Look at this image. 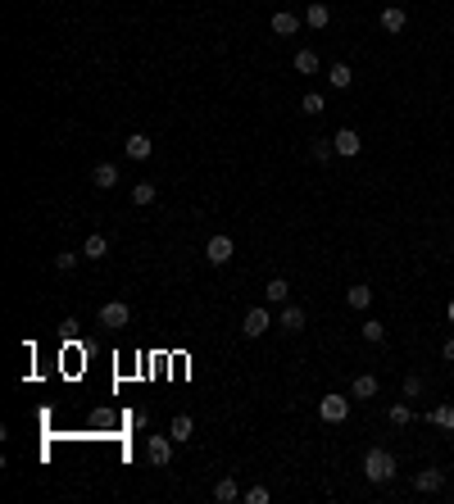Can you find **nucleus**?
<instances>
[{
    "instance_id": "f257e3e1",
    "label": "nucleus",
    "mask_w": 454,
    "mask_h": 504,
    "mask_svg": "<svg viewBox=\"0 0 454 504\" xmlns=\"http://www.w3.org/2000/svg\"><path fill=\"white\" fill-rule=\"evenodd\" d=\"M363 477H368V482H391V477H395V459H391V450L373 445V450L363 454Z\"/></svg>"
},
{
    "instance_id": "f03ea898",
    "label": "nucleus",
    "mask_w": 454,
    "mask_h": 504,
    "mask_svg": "<svg viewBox=\"0 0 454 504\" xmlns=\"http://www.w3.org/2000/svg\"><path fill=\"white\" fill-rule=\"evenodd\" d=\"M132 323V309L123 305V300H109V305H100V327H109V332H119V327Z\"/></svg>"
},
{
    "instance_id": "7ed1b4c3",
    "label": "nucleus",
    "mask_w": 454,
    "mask_h": 504,
    "mask_svg": "<svg viewBox=\"0 0 454 504\" xmlns=\"http://www.w3.org/2000/svg\"><path fill=\"white\" fill-rule=\"evenodd\" d=\"M232 255H236V246H232V237H223V232L205 241V259H209V264H214V268H223V264H227Z\"/></svg>"
},
{
    "instance_id": "20e7f679",
    "label": "nucleus",
    "mask_w": 454,
    "mask_h": 504,
    "mask_svg": "<svg viewBox=\"0 0 454 504\" xmlns=\"http://www.w3.org/2000/svg\"><path fill=\"white\" fill-rule=\"evenodd\" d=\"M268 327H273V314H268V305H259V309H246V323H241V332L255 341V336H264Z\"/></svg>"
},
{
    "instance_id": "39448f33",
    "label": "nucleus",
    "mask_w": 454,
    "mask_h": 504,
    "mask_svg": "<svg viewBox=\"0 0 454 504\" xmlns=\"http://www.w3.org/2000/svg\"><path fill=\"white\" fill-rule=\"evenodd\" d=\"M345 413H350V400H345V395H323V400H318V418L323 423H345Z\"/></svg>"
},
{
    "instance_id": "423d86ee",
    "label": "nucleus",
    "mask_w": 454,
    "mask_h": 504,
    "mask_svg": "<svg viewBox=\"0 0 454 504\" xmlns=\"http://www.w3.org/2000/svg\"><path fill=\"white\" fill-rule=\"evenodd\" d=\"M173 445H178L173 436H150V441H146V459L154 463V468H163V463L173 459Z\"/></svg>"
},
{
    "instance_id": "0eeeda50",
    "label": "nucleus",
    "mask_w": 454,
    "mask_h": 504,
    "mask_svg": "<svg viewBox=\"0 0 454 504\" xmlns=\"http://www.w3.org/2000/svg\"><path fill=\"white\" fill-rule=\"evenodd\" d=\"M332 145H336V154H345V159H354V154L363 150V141H359V132H354V128H341L332 137Z\"/></svg>"
},
{
    "instance_id": "6e6552de",
    "label": "nucleus",
    "mask_w": 454,
    "mask_h": 504,
    "mask_svg": "<svg viewBox=\"0 0 454 504\" xmlns=\"http://www.w3.org/2000/svg\"><path fill=\"white\" fill-rule=\"evenodd\" d=\"M378 23H382V32H391V37H395V32H404V23H409V14H404L400 5H386L382 14H378Z\"/></svg>"
},
{
    "instance_id": "1a4fd4ad",
    "label": "nucleus",
    "mask_w": 454,
    "mask_h": 504,
    "mask_svg": "<svg viewBox=\"0 0 454 504\" xmlns=\"http://www.w3.org/2000/svg\"><path fill=\"white\" fill-rule=\"evenodd\" d=\"M413 486H418L422 496H436V491L446 486V472H441V468H422L418 477H413Z\"/></svg>"
},
{
    "instance_id": "9d476101",
    "label": "nucleus",
    "mask_w": 454,
    "mask_h": 504,
    "mask_svg": "<svg viewBox=\"0 0 454 504\" xmlns=\"http://www.w3.org/2000/svg\"><path fill=\"white\" fill-rule=\"evenodd\" d=\"M150 150H154V145H150L146 132H132V137L123 141V154H128V159H150Z\"/></svg>"
},
{
    "instance_id": "9b49d317",
    "label": "nucleus",
    "mask_w": 454,
    "mask_h": 504,
    "mask_svg": "<svg viewBox=\"0 0 454 504\" xmlns=\"http://www.w3.org/2000/svg\"><path fill=\"white\" fill-rule=\"evenodd\" d=\"M277 327H282V332H305V309L300 305H282V318H277Z\"/></svg>"
},
{
    "instance_id": "f8f14e48",
    "label": "nucleus",
    "mask_w": 454,
    "mask_h": 504,
    "mask_svg": "<svg viewBox=\"0 0 454 504\" xmlns=\"http://www.w3.org/2000/svg\"><path fill=\"white\" fill-rule=\"evenodd\" d=\"M305 23L314 27V32H323V27L332 23V9H327L323 0H309V9H305Z\"/></svg>"
},
{
    "instance_id": "ddd939ff",
    "label": "nucleus",
    "mask_w": 454,
    "mask_h": 504,
    "mask_svg": "<svg viewBox=\"0 0 454 504\" xmlns=\"http://www.w3.org/2000/svg\"><path fill=\"white\" fill-rule=\"evenodd\" d=\"M273 32L277 37H295V32H300V18H295L291 9H277V14H273Z\"/></svg>"
},
{
    "instance_id": "4468645a",
    "label": "nucleus",
    "mask_w": 454,
    "mask_h": 504,
    "mask_svg": "<svg viewBox=\"0 0 454 504\" xmlns=\"http://www.w3.org/2000/svg\"><path fill=\"white\" fill-rule=\"evenodd\" d=\"M350 395H354V400H373V395H378V377L359 373V377H354V386H350Z\"/></svg>"
},
{
    "instance_id": "2eb2a0df",
    "label": "nucleus",
    "mask_w": 454,
    "mask_h": 504,
    "mask_svg": "<svg viewBox=\"0 0 454 504\" xmlns=\"http://www.w3.org/2000/svg\"><path fill=\"white\" fill-rule=\"evenodd\" d=\"M327 82H332L336 91H350V82H354V69H350V64H332V69H327Z\"/></svg>"
},
{
    "instance_id": "dca6fc26",
    "label": "nucleus",
    "mask_w": 454,
    "mask_h": 504,
    "mask_svg": "<svg viewBox=\"0 0 454 504\" xmlns=\"http://www.w3.org/2000/svg\"><path fill=\"white\" fill-rule=\"evenodd\" d=\"M214 500H218V504H236V500H241L236 477H223V482H218V486H214Z\"/></svg>"
},
{
    "instance_id": "f3484780",
    "label": "nucleus",
    "mask_w": 454,
    "mask_h": 504,
    "mask_svg": "<svg viewBox=\"0 0 454 504\" xmlns=\"http://www.w3.org/2000/svg\"><path fill=\"white\" fill-rule=\"evenodd\" d=\"M91 178H95V187H100V191L119 187V168H114V164H95V173H91Z\"/></svg>"
},
{
    "instance_id": "a211bd4d",
    "label": "nucleus",
    "mask_w": 454,
    "mask_h": 504,
    "mask_svg": "<svg viewBox=\"0 0 454 504\" xmlns=\"http://www.w3.org/2000/svg\"><path fill=\"white\" fill-rule=\"evenodd\" d=\"M82 255H86V259H105V255H109V241H105L100 232H91V237H86V246H82Z\"/></svg>"
},
{
    "instance_id": "6ab92c4d",
    "label": "nucleus",
    "mask_w": 454,
    "mask_h": 504,
    "mask_svg": "<svg viewBox=\"0 0 454 504\" xmlns=\"http://www.w3.org/2000/svg\"><path fill=\"white\" fill-rule=\"evenodd\" d=\"M191 432H196V418H191V413H178V418H173V441H191Z\"/></svg>"
},
{
    "instance_id": "aec40b11",
    "label": "nucleus",
    "mask_w": 454,
    "mask_h": 504,
    "mask_svg": "<svg viewBox=\"0 0 454 504\" xmlns=\"http://www.w3.org/2000/svg\"><path fill=\"white\" fill-rule=\"evenodd\" d=\"M286 296H291V286H286L282 277H273V282L264 286V300H268V305H286Z\"/></svg>"
},
{
    "instance_id": "412c9836",
    "label": "nucleus",
    "mask_w": 454,
    "mask_h": 504,
    "mask_svg": "<svg viewBox=\"0 0 454 504\" xmlns=\"http://www.w3.org/2000/svg\"><path fill=\"white\" fill-rule=\"evenodd\" d=\"M427 423H436V427H446V432H454V404H436V409L427 413Z\"/></svg>"
},
{
    "instance_id": "4be33fe9",
    "label": "nucleus",
    "mask_w": 454,
    "mask_h": 504,
    "mask_svg": "<svg viewBox=\"0 0 454 504\" xmlns=\"http://www.w3.org/2000/svg\"><path fill=\"white\" fill-rule=\"evenodd\" d=\"M345 305H350V309H368L373 305V291L368 286H350V291H345Z\"/></svg>"
},
{
    "instance_id": "5701e85b",
    "label": "nucleus",
    "mask_w": 454,
    "mask_h": 504,
    "mask_svg": "<svg viewBox=\"0 0 454 504\" xmlns=\"http://www.w3.org/2000/svg\"><path fill=\"white\" fill-rule=\"evenodd\" d=\"M154 196H159L154 182H137V187H132V205H154Z\"/></svg>"
},
{
    "instance_id": "b1692460",
    "label": "nucleus",
    "mask_w": 454,
    "mask_h": 504,
    "mask_svg": "<svg viewBox=\"0 0 454 504\" xmlns=\"http://www.w3.org/2000/svg\"><path fill=\"white\" fill-rule=\"evenodd\" d=\"M323 110H327V100H323V95H318V91H309L305 100H300V114H309V119H318V114H323Z\"/></svg>"
},
{
    "instance_id": "393cba45",
    "label": "nucleus",
    "mask_w": 454,
    "mask_h": 504,
    "mask_svg": "<svg viewBox=\"0 0 454 504\" xmlns=\"http://www.w3.org/2000/svg\"><path fill=\"white\" fill-rule=\"evenodd\" d=\"M391 423H395V427H409V423H413V409H409L404 400H395V404H391Z\"/></svg>"
},
{
    "instance_id": "a878e982",
    "label": "nucleus",
    "mask_w": 454,
    "mask_h": 504,
    "mask_svg": "<svg viewBox=\"0 0 454 504\" xmlns=\"http://www.w3.org/2000/svg\"><path fill=\"white\" fill-rule=\"evenodd\" d=\"M363 341H373V345L386 341V323L382 318H368V323H363Z\"/></svg>"
},
{
    "instance_id": "bb28decb",
    "label": "nucleus",
    "mask_w": 454,
    "mask_h": 504,
    "mask_svg": "<svg viewBox=\"0 0 454 504\" xmlns=\"http://www.w3.org/2000/svg\"><path fill=\"white\" fill-rule=\"evenodd\" d=\"M295 73H318V55L314 51H295Z\"/></svg>"
},
{
    "instance_id": "cd10ccee",
    "label": "nucleus",
    "mask_w": 454,
    "mask_h": 504,
    "mask_svg": "<svg viewBox=\"0 0 454 504\" xmlns=\"http://www.w3.org/2000/svg\"><path fill=\"white\" fill-rule=\"evenodd\" d=\"M309 154H314L318 164H327V159L336 154V145H332V141H314V145H309Z\"/></svg>"
},
{
    "instance_id": "c85d7f7f",
    "label": "nucleus",
    "mask_w": 454,
    "mask_h": 504,
    "mask_svg": "<svg viewBox=\"0 0 454 504\" xmlns=\"http://www.w3.org/2000/svg\"><path fill=\"white\" fill-rule=\"evenodd\" d=\"M418 395H422V377L409 373V377H404V400H418Z\"/></svg>"
},
{
    "instance_id": "c756f323",
    "label": "nucleus",
    "mask_w": 454,
    "mask_h": 504,
    "mask_svg": "<svg viewBox=\"0 0 454 504\" xmlns=\"http://www.w3.org/2000/svg\"><path fill=\"white\" fill-rule=\"evenodd\" d=\"M273 496H268V486H250L246 491V504H268Z\"/></svg>"
},
{
    "instance_id": "7c9ffc66",
    "label": "nucleus",
    "mask_w": 454,
    "mask_h": 504,
    "mask_svg": "<svg viewBox=\"0 0 454 504\" xmlns=\"http://www.w3.org/2000/svg\"><path fill=\"white\" fill-rule=\"evenodd\" d=\"M73 264H77V255H69V250L55 255V268H60V273H73Z\"/></svg>"
},
{
    "instance_id": "2f4dec72",
    "label": "nucleus",
    "mask_w": 454,
    "mask_h": 504,
    "mask_svg": "<svg viewBox=\"0 0 454 504\" xmlns=\"http://www.w3.org/2000/svg\"><path fill=\"white\" fill-rule=\"evenodd\" d=\"M441 354H446V364H454V336H450L446 345H441Z\"/></svg>"
},
{
    "instance_id": "473e14b6",
    "label": "nucleus",
    "mask_w": 454,
    "mask_h": 504,
    "mask_svg": "<svg viewBox=\"0 0 454 504\" xmlns=\"http://www.w3.org/2000/svg\"><path fill=\"white\" fill-rule=\"evenodd\" d=\"M446 318H450V323H454V300H450V309H446Z\"/></svg>"
}]
</instances>
